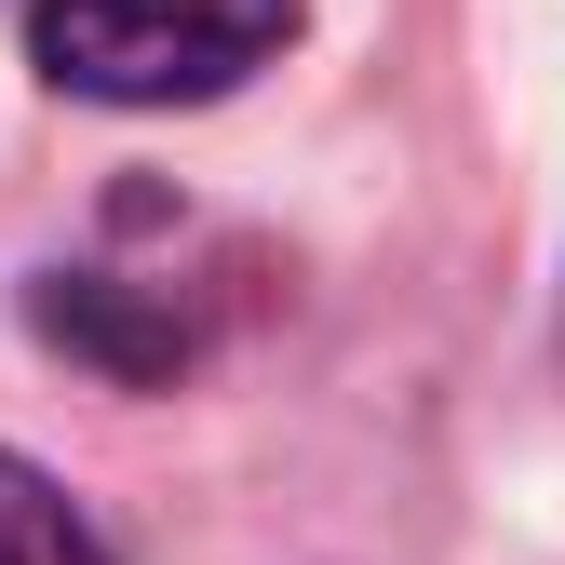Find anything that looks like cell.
I'll return each instance as SVG.
<instances>
[{
    "label": "cell",
    "instance_id": "cell-1",
    "mask_svg": "<svg viewBox=\"0 0 565 565\" xmlns=\"http://www.w3.org/2000/svg\"><path fill=\"white\" fill-rule=\"evenodd\" d=\"M297 0H41V67L95 108H189L282 54Z\"/></svg>",
    "mask_w": 565,
    "mask_h": 565
},
{
    "label": "cell",
    "instance_id": "cell-2",
    "mask_svg": "<svg viewBox=\"0 0 565 565\" xmlns=\"http://www.w3.org/2000/svg\"><path fill=\"white\" fill-rule=\"evenodd\" d=\"M0 565H108V552H95V525L67 512L28 458H0Z\"/></svg>",
    "mask_w": 565,
    "mask_h": 565
}]
</instances>
